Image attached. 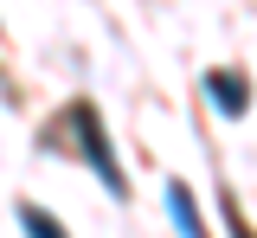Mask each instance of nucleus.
<instances>
[{
    "mask_svg": "<svg viewBox=\"0 0 257 238\" xmlns=\"http://www.w3.org/2000/svg\"><path fill=\"white\" fill-rule=\"evenodd\" d=\"M71 136H77V148H84V161L96 168V180H103L109 193H122V168H116V155H109V136H103V123H96L90 103L71 109Z\"/></svg>",
    "mask_w": 257,
    "mask_h": 238,
    "instance_id": "obj_1",
    "label": "nucleus"
},
{
    "mask_svg": "<svg viewBox=\"0 0 257 238\" xmlns=\"http://www.w3.org/2000/svg\"><path fill=\"white\" fill-rule=\"evenodd\" d=\"M206 97L219 103L225 116H244V103H251V90H244V77H238V71H212V77H206Z\"/></svg>",
    "mask_w": 257,
    "mask_h": 238,
    "instance_id": "obj_2",
    "label": "nucleus"
},
{
    "mask_svg": "<svg viewBox=\"0 0 257 238\" xmlns=\"http://www.w3.org/2000/svg\"><path fill=\"white\" fill-rule=\"evenodd\" d=\"M167 212H174L180 238H206V225H199V206H193V193L180 187V180H167Z\"/></svg>",
    "mask_w": 257,
    "mask_h": 238,
    "instance_id": "obj_3",
    "label": "nucleus"
},
{
    "mask_svg": "<svg viewBox=\"0 0 257 238\" xmlns=\"http://www.w3.org/2000/svg\"><path fill=\"white\" fill-rule=\"evenodd\" d=\"M20 225H26V238H64V225L45 212V206H26L20 200Z\"/></svg>",
    "mask_w": 257,
    "mask_h": 238,
    "instance_id": "obj_4",
    "label": "nucleus"
},
{
    "mask_svg": "<svg viewBox=\"0 0 257 238\" xmlns=\"http://www.w3.org/2000/svg\"><path fill=\"white\" fill-rule=\"evenodd\" d=\"M225 225H231V238H251V232H244V212H238V200H231V193H225Z\"/></svg>",
    "mask_w": 257,
    "mask_h": 238,
    "instance_id": "obj_5",
    "label": "nucleus"
}]
</instances>
